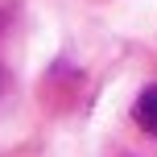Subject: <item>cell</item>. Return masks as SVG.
Returning <instances> with one entry per match:
<instances>
[{
    "label": "cell",
    "mask_w": 157,
    "mask_h": 157,
    "mask_svg": "<svg viewBox=\"0 0 157 157\" xmlns=\"http://www.w3.org/2000/svg\"><path fill=\"white\" fill-rule=\"evenodd\" d=\"M8 87V71H4V58H0V91Z\"/></svg>",
    "instance_id": "2"
},
{
    "label": "cell",
    "mask_w": 157,
    "mask_h": 157,
    "mask_svg": "<svg viewBox=\"0 0 157 157\" xmlns=\"http://www.w3.org/2000/svg\"><path fill=\"white\" fill-rule=\"evenodd\" d=\"M132 120H136L149 136H157V83L145 87V91L136 95V103H132Z\"/></svg>",
    "instance_id": "1"
}]
</instances>
